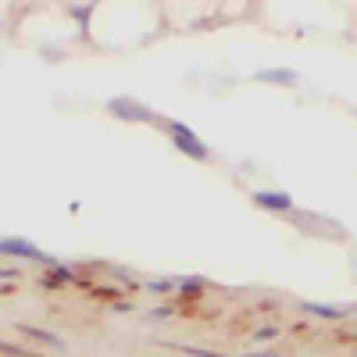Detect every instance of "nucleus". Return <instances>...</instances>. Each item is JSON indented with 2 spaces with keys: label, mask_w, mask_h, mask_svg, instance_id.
<instances>
[{
  "label": "nucleus",
  "mask_w": 357,
  "mask_h": 357,
  "mask_svg": "<svg viewBox=\"0 0 357 357\" xmlns=\"http://www.w3.org/2000/svg\"><path fill=\"white\" fill-rule=\"evenodd\" d=\"M168 132H172L175 146H178L183 154H190V158H197V161H207V146L197 139V132H193V129H186V126L172 122V126H168Z\"/></svg>",
  "instance_id": "obj_2"
},
{
  "label": "nucleus",
  "mask_w": 357,
  "mask_h": 357,
  "mask_svg": "<svg viewBox=\"0 0 357 357\" xmlns=\"http://www.w3.org/2000/svg\"><path fill=\"white\" fill-rule=\"evenodd\" d=\"M250 357H257V354H250Z\"/></svg>",
  "instance_id": "obj_8"
},
{
  "label": "nucleus",
  "mask_w": 357,
  "mask_h": 357,
  "mask_svg": "<svg viewBox=\"0 0 357 357\" xmlns=\"http://www.w3.org/2000/svg\"><path fill=\"white\" fill-rule=\"evenodd\" d=\"M257 79H261V82H282V86H293V82H296V72H289V68H268V72H257Z\"/></svg>",
  "instance_id": "obj_5"
},
{
  "label": "nucleus",
  "mask_w": 357,
  "mask_h": 357,
  "mask_svg": "<svg viewBox=\"0 0 357 357\" xmlns=\"http://www.w3.org/2000/svg\"><path fill=\"white\" fill-rule=\"evenodd\" d=\"M304 311L318 314V318H343L340 307H325V304H314V301H304Z\"/></svg>",
  "instance_id": "obj_6"
},
{
  "label": "nucleus",
  "mask_w": 357,
  "mask_h": 357,
  "mask_svg": "<svg viewBox=\"0 0 357 357\" xmlns=\"http://www.w3.org/2000/svg\"><path fill=\"white\" fill-rule=\"evenodd\" d=\"M0 254H15V257H29V261H43V264H54L50 254L36 250L33 243H25V240H0Z\"/></svg>",
  "instance_id": "obj_3"
},
{
  "label": "nucleus",
  "mask_w": 357,
  "mask_h": 357,
  "mask_svg": "<svg viewBox=\"0 0 357 357\" xmlns=\"http://www.w3.org/2000/svg\"><path fill=\"white\" fill-rule=\"evenodd\" d=\"M22 333H25V336H33V340H43V343H50V347H61V340H57V336L40 333V329H29V325H22Z\"/></svg>",
  "instance_id": "obj_7"
},
{
  "label": "nucleus",
  "mask_w": 357,
  "mask_h": 357,
  "mask_svg": "<svg viewBox=\"0 0 357 357\" xmlns=\"http://www.w3.org/2000/svg\"><path fill=\"white\" fill-rule=\"evenodd\" d=\"M254 204L264 207V211H289V207H293V200L286 193H257Z\"/></svg>",
  "instance_id": "obj_4"
},
{
  "label": "nucleus",
  "mask_w": 357,
  "mask_h": 357,
  "mask_svg": "<svg viewBox=\"0 0 357 357\" xmlns=\"http://www.w3.org/2000/svg\"><path fill=\"white\" fill-rule=\"evenodd\" d=\"M107 111H111L114 118H126V122H146V126H158V122H161L151 107L139 104V100H132V97H114V100H107Z\"/></svg>",
  "instance_id": "obj_1"
}]
</instances>
